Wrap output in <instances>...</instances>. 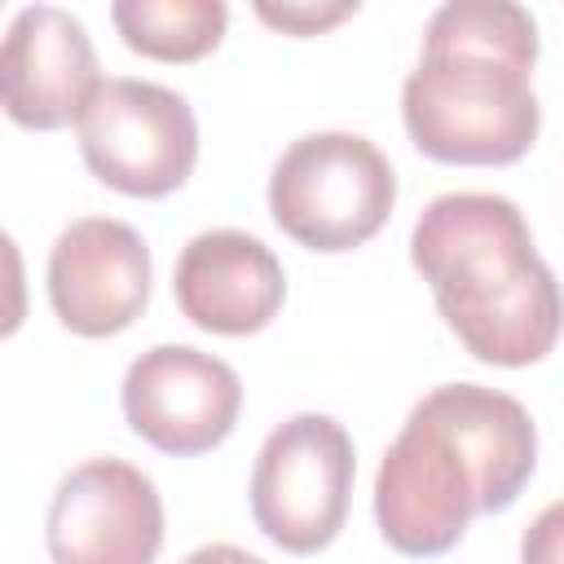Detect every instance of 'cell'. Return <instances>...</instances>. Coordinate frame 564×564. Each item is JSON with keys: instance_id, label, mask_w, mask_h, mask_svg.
Instances as JSON below:
<instances>
[{"instance_id": "obj_1", "label": "cell", "mask_w": 564, "mask_h": 564, "mask_svg": "<svg viewBox=\"0 0 564 564\" xmlns=\"http://www.w3.org/2000/svg\"><path fill=\"white\" fill-rule=\"evenodd\" d=\"M538 467L529 410L480 383L432 388L375 476V520L401 555H445L471 516L507 511Z\"/></svg>"}, {"instance_id": "obj_12", "label": "cell", "mask_w": 564, "mask_h": 564, "mask_svg": "<svg viewBox=\"0 0 564 564\" xmlns=\"http://www.w3.org/2000/svg\"><path fill=\"white\" fill-rule=\"evenodd\" d=\"M110 22L141 57L198 62L220 44L229 9L220 0H115Z\"/></svg>"}, {"instance_id": "obj_7", "label": "cell", "mask_w": 564, "mask_h": 564, "mask_svg": "<svg viewBox=\"0 0 564 564\" xmlns=\"http://www.w3.org/2000/svg\"><path fill=\"white\" fill-rule=\"evenodd\" d=\"M44 542L53 564H154L163 546V498L123 458H88L62 476Z\"/></svg>"}, {"instance_id": "obj_3", "label": "cell", "mask_w": 564, "mask_h": 564, "mask_svg": "<svg viewBox=\"0 0 564 564\" xmlns=\"http://www.w3.org/2000/svg\"><path fill=\"white\" fill-rule=\"evenodd\" d=\"M538 22L511 0H449L423 31V62L401 88L410 141L436 163L502 167L538 141Z\"/></svg>"}, {"instance_id": "obj_4", "label": "cell", "mask_w": 564, "mask_h": 564, "mask_svg": "<svg viewBox=\"0 0 564 564\" xmlns=\"http://www.w3.org/2000/svg\"><path fill=\"white\" fill-rule=\"evenodd\" d=\"M397 203L383 150L357 132H308L282 150L269 176V212L308 251H352L375 238Z\"/></svg>"}, {"instance_id": "obj_10", "label": "cell", "mask_w": 564, "mask_h": 564, "mask_svg": "<svg viewBox=\"0 0 564 564\" xmlns=\"http://www.w3.org/2000/svg\"><path fill=\"white\" fill-rule=\"evenodd\" d=\"M101 84L93 40L75 13L57 4H26L13 13L0 48V93L18 128L53 132L79 123Z\"/></svg>"}, {"instance_id": "obj_2", "label": "cell", "mask_w": 564, "mask_h": 564, "mask_svg": "<svg viewBox=\"0 0 564 564\" xmlns=\"http://www.w3.org/2000/svg\"><path fill=\"white\" fill-rule=\"evenodd\" d=\"M410 260L458 344L489 366H533L564 330V291L502 194H441L410 234Z\"/></svg>"}, {"instance_id": "obj_15", "label": "cell", "mask_w": 564, "mask_h": 564, "mask_svg": "<svg viewBox=\"0 0 564 564\" xmlns=\"http://www.w3.org/2000/svg\"><path fill=\"white\" fill-rule=\"evenodd\" d=\"M181 564H264V560H256L251 551H242V546H229V542H212V546H198V551H189Z\"/></svg>"}, {"instance_id": "obj_11", "label": "cell", "mask_w": 564, "mask_h": 564, "mask_svg": "<svg viewBox=\"0 0 564 564\" xmlns=\"http://www.w3.org/2000/svg\"><path fill=\"white\" fill-rule=\"evenodd\" d=\"M172 291L198 330L256 335L278 317L286 300V273L260 238L242 229H207L185 242Z\"/></svg>"}, {"instance_id": "obj_6", "label": "cell", "mask_w": 564, "mask_h": 564, "mask_svg": "<svg viewBox=\"0 0 564 564\" xmlns=\"http://www.w3.org/2000/svg\"><path fill=\"white\" fill-rule=\"evenodd\" d=\"M75 132L88 172L132 198L181 189L198 159L189 101L150 79H106L84 106Z\"/></svg>"}, {"instance_id": "obj_9", "label": "cell", "mask_w": 564, "mask_h": 564, "mask_svg": "<svg viewBox=\"0 0 564 564\" xmlns=\"http://www.w3.org/2000/svg\"><path fill=\"white\" fill-rule=\"evenodd\" d=\"M150 300V247L115 216L70 220L48 251V304L66 330L106 339L128 330Z\"/></svg>"}, {"instance_id": "obj_5", "label": "cell", "mask_w": 564, "mask_h": 564, "mask_svg": "<svg viewBox=\"0 0 564 564\" xmlns=\"http://www.w3.org/2000/svg\"><path fill=\"white\" fill-rule=\"evenodd\" d=\"M352 436L330 414H295L269 432L251 467V516L291 555L330 546L348 520Z\"/></svg>"}, {"instance_id": "obj_14", "label": "cell", "mask_w": 564, "mask_h": 564, "mask_svg": "<svg viewBox=\"0 0 564 564\" xmlns=\"http://www.w3.org/2000/svg\"><path fill=\"white\" fill-rule=\"evenodd\" d=\"M520 564H564V502L538 511L520 538Z\"/></svg>"}, {"instance_id": "obj_8", "label": "cell", "mask_w": 564, "mask_h": 564, "mask_svg": "<svg viewBox=\"0 0 564 564\" xmlns=\"http://www.w3.org/2000/svg\"><path fill=\"white\" fill-rule=\"evenodd\" d=\"M128 427L163 454L194 458L216 449L242 410V379L229 361L189 344L145 348L123 375Z\"/></svg>"}, {"instance_id": "obj_13", "label": "cell", "mask_w": 564, "mask_h": 564, "mask_svg": "<svg viewBox=\"0 0 564 564\" xmlns=\"http://www.w3.org/2000/svg\"><path fill=\"white\" fill-rule=\"evenodd\" d=\"M352 13H357V4H256V18L286 35H317Z\"/></svg>"}]
</instances>
